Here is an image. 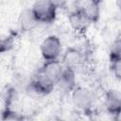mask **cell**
<instances>
[{
    "mask_svg": "<svg viewBox=\"0 0 121 121\" xmlns=\"http://www.w3.org/2000/svg\"><path fill=\"white\" fill-rule=\"evenodd\" d=\"M38 24H53L57 17L58 7L52 0H36L30 8Z\"/></svg>",
    "mask_w": 121,
    "mask_h": 121,
    "instance_id": "cell-1",
    "label": "cell"
},
{
    "mask_svg": "<svg viewBox=\"0 0 121 121\" xmlns=\"http://www.w3.org/2000/svg\"><path fill=\"white\" fill-rule=\"evenodd\" d=\"M70 95L76 108L84 112H92V109L95 103V95L90 88L77 85Z\"/></svg>",
    "mask_w": 121,
    "mask_h": 121,
    "instance_id": "cell-2",
    "label": "cell"
},
{
    "mask_svg": "<svg viewBox=\"0 0 121 121\" xmlns=\"http://www.w3.org/2000/svg\"><path fill=\"white\" fill-rule=\"evenodd\" d=\"M40 51L44 61L59 60L62 53L60 39L56 35L47 36L41 43Z\"/></svg>",
    "mask_w": 121,
    "mask_h": 121,
    "instance_id": "cell-3",
    "label": "cell"
},
{
    "mask_svg": "<svg viewBox=\"0 0 121 121\" xmlns=\"http://www.w3.org/2000/svg\"><path fill=\"white\" fill-rule=\"evenodd\" d=\"M29 89L41 95H47L53 92L56 88V84L40 69L34 74L32 79L28 84Z\"/></svg>",
    "mask_w": 121,
    "mask_h": 121,
    "instance_id": "cell-4",
    "label": "cell"
},
{
    "mask_svg": "<svg viewBox=\"0 0 121 121\" xmlns=\"http://www.w3.org/2000/svg\"><path fill=\"white\" fill-rule=\"evenodd\" d=\"M83 61V53L77 47L69 46L64 50L63 53H61L60 62L62 63L64 68L72 69L77 72V70L82 66Z\"/></svg>",
    "mask_w": 121,
    "mask_h": 121,
    "instance_id": "cell-5",
    "label": "cell"
},
{
    "mask_svg": "<svg viewBox=\"0 0 121 121\" xmlns=\"http://www.w3.org/2000/svg\"><path fill=\"white\" fill-rule=\"evenodd\" d=\"M104 106L109 114L113 117H119L121 111V98L118 91L109 89L104 95Z\"/></svg>",
    "mask_w": 121,
    "mask_h": 121,
    "instance_id": "cell-6",
    "label": "cell"
},
{
    "mask_svg": "<svg viewBox=\"0 0 121 121\" xmlns=\"http://www.w3.org/2000/svg\"><path fill=\"white\" fill-rule=\"evenodd\" d=\"M77 86L76 71L68 68H64L61 76L56 83V87L63 95H70Z\"/></svg>",
    "mask_w": 121,
    "mask_h": 121,
    "instance_id": "cell-7",
    "label": "cell"
},
{
    "mask_svg": "<svg viewBox=\"0 0 121 121\" xmlns=\"http://www.w3.org/2000/svg\"><path fill=\"white\" fill-rule=\"evenodd\" d=\"M68 21L71 27L77 32L85 31L88 26L91 24L81 8H78L73 11H71L68 16Z\"/></svg>",
    "mask_w": 121,
    "mask_h": 121,
    "instance_id": "cell-8",
    "label": "cell"
},
{
    "mask_svg": "<svg viewBox=\"0 0 121 121\" xmlns=\"http://www.w3.org/2000/svg\"><path fill=\"white\" fill-rule=\"evenodd\" d=\"M43 73H44L55 84L59 80L60 77L61 76L63 72V65L60 62V60H48L44 61L43 64L39 68Z\"/></svg>",
    "mask_w": 121,
    "mask_h": 121,
    "instance_id": "cell-9",
    "label": "cell"
},
{
    "mask_svg": "<svg viewBox=\"0 0 121 121\" xmlns=\"http://www.w3.org/2000/svg\"><path fill=\"white\" fill-rule=\"evenodd\" d=\"M90 21L91 24L96 23L100 16V9H101V0H88L84 6L80 7Z\"/></svg>",
    "mask_w": 121,
    "mask_h": 121,
    "instance_id": "cell-10",
    "label": "cell"
},
{
    "mask_svg": "<svg viewBox=\"0 0 121 121\" xmlns=\"http://www.w3.org/2000/svg\"><path fill=\"white\" fill-rule=\"evenodd\" d=\"M18 23H19L20 29L24 32L33 29L35 27V26L38 24V22L36 21V19L34 18L33 14H32L30 9H25L24 10L21 11V13L19 15Z\"/></svg>",
    "mask_w": 121,
    "mask_h": 121,
    "instance_id": "cell-11",
    "label": "cell"
},
{
    "mask_svg": "<svg viewBox=\"0 0 121 121\" xmlns=\"http://www.w3.org/2000/svg\"><path fill=\"white\" fill-rule=\"evenodd\" d=\"M109 60L110 62L121 60V41L119 36L113 41L112 44L111 45L109 52Z\"/></svg>",
    "mask_w": 121,
    "mask_h": 121,
    "instance_id": "cell-12",
    "label": "cell"
},
{
    "mask_svg": "<svg viewBox=\"0 0 121 121\" xmlns=\"http://www.w3.org/2000/svg\"><path fill=\"white\" fill-rule=\"evenodd\" d=\"M15 44V35L9 34L6 37L0 38V54L9 52Z\"/></svg>",
    "mask_w": 121,
    "mask_h": 121,
    "instance_id": "cell-13",
    "label": "cell"
},
{
    "mask_svg": "<svg viewBox=\"0 0 121 121\" xmlns=\"http://www.w3.org/2000/svg\"><path fill=\"white\" fill-rule=\"evenodd\" d=\"M1 118L3 120H22L24 119V116L21 115V113H18L16 111L10 109L9 106H7L2 112Z\"/></svg>",
    "mask_w": 121,
    "mask_h": 121,
    "instance_id": "cell-14",
    "label": "cell"
},
{
    "mask_svg": "<svg viewBox=\"0 0 121 121\" xmlns=\"http://www.w3.org/2000/svg\"><path fill=\"white\" fill-rule=\"evenodd\" d=\"M110 70L116 79L121 78V60L110 62Z\"/></svg>",
    "mask_w": 121,
    "mask_h": 121,
    "instance_id": "cell-15",
    "label": "cell"
},
{
    "mask_svg": "<svg viewBox=\"0 0 121 121\" xmlns=\"http://www.w3.org/2000/svg\"><path fill=\"white\" fill-rule=\"evenodd\" d=\"M54 3H55V5L59 8V7H62L65 3H66V1L67 0H52Z\"/></svg>",
    "mask_w": 121,
    "mask_h": 121,
    "instance_id": "cell-16",
    "label": "cell"
}]
</instances>
